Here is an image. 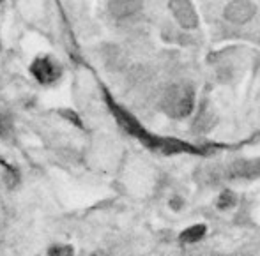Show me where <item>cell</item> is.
Returning a JSON list of instances; mask_svg holds the SVG:
<instances>
[{
	"label": "cell",
	"mask_w": 260,
	"mask_h": 256,
	"mask_svg": "<svg viewBox=\"0 0 260 256\" xmlns=\"http://www.w3.org/2000/svg\"><path fill=\"white\" fill-rule=\"evenodd\" d=\"M195 104V90L188 83H174L161 96V109L172 119H184Z\"/></svg>",
	"instance_id": "obj_1"
},
{
	"label": "cell",
	"mask_w": 260,
	"mask_h": 256,
	"mask_svg": "<svg viewBox=\"0 0 260 256\" xmlns=\"http://www.w3.org/2000/svg\"><path fill=\"white\" fill-rule=\"evenodd\" d=\"M30 72L39 83L43 85H52L62 76V65L53 57H38L30 65Z\"/></svg>",
	"instance_id": "obj_2"
},
{
	"label": "cell",
	"mask_w": 260,
	"mask_h": 256,
	"mask_svg": "<svg viewBox=\"0 0 260 256\" xmlns=\"http://www.w3.org/2000/svg\"><path fill=\"white\" fill-rule=\"evenodd\" d=\"M257 13V6L253 2H244V0H234V2H229L225 6V20H229L230 23L234 25H243L248 23L251 18Z\"/></svg>",
	"instance_id": "obj_3"
},
{
	"label": "cell",
	"mask_w": 260,
	"mask_h": 256,
	"mask_svg": "<svg viewBox=\"0 0 260 256\" xmlns=\"http://www.w3.org/2000/svg\"><path fill=\"white\" fill-rule=\"evenodd\" d=\"M172 13L175 16V21L181 25L182 28H195L199 25V14H197L195 7L188 0H177V2H172Z\"/></svg>",
	"instance_id": "obj_4"
},
{
	"label": "cell",
	"mask_w": 260,
	"mask_h": 256,
	"mask_svg": "<svg viewBox=\"0 0 260 256\" xmlns=\"http://www.w3.org/2000/svg\"><path fill=\"white\" fill-rule=\"evenodd\" d=\"M230 177L236 178H258L260 177V159H239L230 164Z\"/></svg>",
	"instance_id": "obj_5"
},
{
	"label": "cell",
	"mask_w": 260,
	"mask_h": 256,
	"mask_svg": "<svg viewBox=\"0 0 260 256\" xmlns=\"http://www.w3.org/2000/svg\"><path fill=\"white\" fill-rule=\"evenodd\" d=\"M142 7L140 2H131V0H120V2H110L108 9L115 18H129L138 13Z\"/></svg>",
	"instance_id": "obj_6"
},
{
	"label": "cell",
	"mask_w": 260,
	"mask_h": 256,
	"mask_svg": "<svg viewBox=\"0 0 260 256\" xmlns=\"http://www.w3.org/2000/svg\"><path fill=\"white\" fill-rule=\"evenodd\" d=\"M216 124V115L214 113H211L209 109H202L200 112V115L197 117L195 120V131L197 133H207L209 129H212V126Z\"/></svg>",
	"instance_id": "obj_7"
},
{
	"label": "cell",
	"mask_w": 260,
	"mask_h": 256,
	"mask_svg": "<svg viewBox=\"0 0 260 256\" xmlns=\"http://www.w3.org/2000/svg\"><path fill=\"white\" fill-rule=\"evenodd\" d=\"M206 235V226L204 225H195L186 228L184 232L181 233V242H199L202 237Z\"/></svg>",
	"instance_id": "obj_8"
},
{
	"label": "cell",
	"mask_w": 260,
	"mask_h": 256,
	"mask_svg": "<svg viewBox=\"0 0 260 256\" xmlns=\"http://www.w3.org/2000/svg\"><path fill=\"white\" fill-rule=\"evenodd\" d=\"M13 120L7 115H4V113H0V138H9L13 134Z\"/></svg>",
	"instance_id": "obj_9"
},
{
	"label": "cell",
	"mask_w": 260,
	"mask_h": 256,
	"mask_svg": "<svg viewBox=\"0 0 260 256\" xmlns=\"http://www.w3.org/2000/svg\"><path fill=\"white\" fill-rule=\"evenodd\" d=\"M48 256H75V251L68 244H64V246H53L48 249Z\"/></svg>",
	"instance_id": "obj_10"
},
{
	"label": "cell",
	"mask_w": 260,
	"mask_h": 256,
	"mask_svg": "<svg viewBox=\"0 0 260 256\" xmlns=\"http://www.w3.org/2000/svg\"><path fill=\"white\" fill-rule=\"evenodd\" d=\"M234 202H236V195L230 193V191H223L218 198V207L219 208H229V207H232Z\"/></svg>",
	"instance_id": "obj_11"
}]
</instances>
